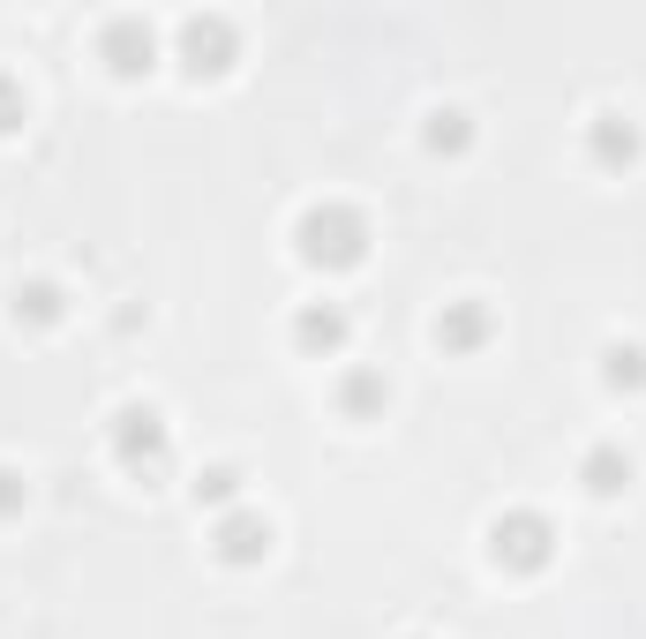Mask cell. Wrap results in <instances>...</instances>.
<instances>
[{
	"instance_id": "1",
	"label": "cell",
	"mask_w": 646,
	"mask_h": 639,
	"mask_svg": "<svg viewBox=\"0 0 646 639\" xmlns=\"http://www.w3.org/2000/svg\"><path fill=\"white\" fill-rule=\"evenodd\" d=\"M302 249L316 256V263H353V256H361V218L353 212H308Z\"/></svg>"
},
{
	"instance_id": "2",
	"label": "cell",
	"mask_w": 646,
	"mask_h": 639,
	"mask_svg": "<svg viewBox=\"0 0 646 639\" xmlns=\"http://www.w3.org/2000/svg\"><path fill=\"white\" fill-rule=\"evenodd\" d=\"M496 556L541 564V556H549V527H541V519H504V527H496Z\"/></svg>"
},
{
	"instance_id": "3",
	"label": "cell",
	"mask_w": 646,
	"mask_h": 639,
	"mask_svg": "<svg viewBox=\"0 0 646 639\" xmlns=\"http://www.w3.org/2000/svg\"><path fill=\"white\" fill-rule=\"evenodd\" d=\"M106 53H113V68H143L151 61V31L143 23H113L106 31Z\"/></svg>"
},
{
	"instance_id": "4",
	"label": "cell",
	"mask_w": 646,
	"mask_h": 639,
	"mask_svg": "<svg viewBox=\"0 0 646 639\" xmlns=\"http://www.w3.org/2000/svg\"><path fill=\"white\" fill-rule=\"evenodd\" d=\"M218 542H226V556H233V564H249V556L271 550V527H256V519H233V527H226Z\"/></svg>"
},
{
	"instance_id": "5",
	"label": "cell",
	"mask_w": 646,
	"mask_h": 639,
	"mask_svg": "<svg viewBox=\"0 0 646 639\" xmlns=\"http://www.w3.org/2000/svg\"><path fill=\"white\" fill-rule=\"evenodd\" d=\"M180 39H188V61H196V68H226V61H218V53H226V23H188Z\"/></svg>"
},
{
	"instance_id": "6",
	"label": "cell",
	"mask_w": 646,
	"mask_h": 639,
	"mask_svg": "<svg viewBox=\"0 0 646 639\" xmlns=\"http://www.w3.org/2000/svg\"><path fill=\"white\" fill-rule=\"evenodd\" d=\"M166 444V429H158V414H121V452H158Z\"/></svg>"
},
{
	"instance_id": "7",
	"label": "cell",
	"mask_w": 646,
	"mask_h": 639,
	"mask_svg": "<svg viewBox=\"0 0 646 639\" xmlns=\"http://www.w3.org/2000/svg\"><path fill=\"white\" fill-rule=\"evenodd\" d=\"M339 332H346L339 308H308V316H302V339L308 346H339Z\"/></svg>"
},
{
	"instance_id": "8",
	"label": "cell",
	"mask_w": 646,
	"mask_h": 639,
	"mask_svg": "<svg viewBox=\"0 0 646 639\" xmlns=\"http://www.w3.org/2000/svg\"><path fill=\"white\" fill-rule=\"evenodd\" d=\"M609 383H646V354H639V346L609 354Z\"/></svg>"
},
{
	"instance_id": "9",
	"label": "cell",
	"mask_w": 646,
	"mask_h": 639,
	"mask_svg": "<svg viewBox=\"0 0 646 639\" xmlns=\"http://www.w3.org/2000/svg\"><path fill=\"white\" fill-rule=\"evenodd\" d=\"M624 459H616V452H594V459H587V481H594V489H616V481H624Z\"/></svg>"
},
{
	"instance_id": "10",
	"label": "cell",
	"mask_w": 646,
	"mask_h": 639,
	"mask_svg": "<svg viewBox=\"0 0 646 639\" xmlns=\"http://www.w3.org/2000/svg\"><path fill=\"white\" fill-rule=\"evenodd\" d=\"M594 151L602 159H632V128H594Z\"/></svg>"
},
{
	"instance_id": "11",
	"label": "cell",
	"mask_w": 646,
	"mask_h": 639,
	"mask_svg": "<svg viewBox=\"0 0 646 639\" xmlns=\"http://www.w3.org/2000/svg\"><path fill=\"white\" fill-rule=\"evenodd\" d=\"M481 332V316H451V324H436V339H451V346H467Z\"/></svg>"
},
{
	"instance_id": "12",
	"label": "cell",
	"mask_w": 646,
	"mask_h": 639,
	"mask_svg": "<svg viewBox=\"0 0 646 639\" xmlns=\"http://www.w3.org/2000/svg\"><path fill=\"white\" fill-rule=\"evenodd\" d=\"M429 143H436V151H444V143H467V128H459V113H444V121L429 128Z\"/></svg>"
},
{
	"instance_id": "13",
	"label": "cell",
	"mask_w": 646,
	"mask_h": 639,
	"mask_svg": "<svg viewBox=\"0 0 646 639\" xmlns=\"http://www.w3.org/2000/svg\"><path fill=\"white\" fill-rule=\"evenodd\" d=\"M23 113H15V98H8V84H0V128H15Z\"/></svg>"
}]
</instances>
